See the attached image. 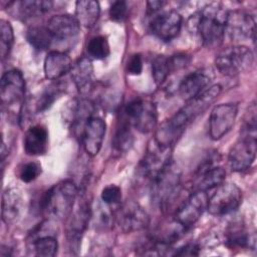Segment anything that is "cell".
Masks as SVG:
<instances>
[{
    "label": "cell",
    "instance_id": "obj_1",
    "mask_svg": "<svg viewBox=\"0 0 257 257\" xmlns=\"http://www.w3.org/2000/svg\"><path fill=\"white\" fill-rule=\"evenodd\" d=\"M221 90L220 84H213L197 96L187 100L184 106L160 125L154 140L161 145L172 147L186 127L216 100Z\"/></svg>",
    "mask_w": 257,
    "mask_h": 257
},
{
    "label": "cell",
    "instance_id": "obj_2",
    "mask_svg": "<svg viewBox=\"0 0 257 257\" xmlns=\"http://www.w3.org/2000/svg\"><path fill=\"white\" fill-rule=\"evenodd\" d=\"M228 11L220 3L205 6L198 14L196 30L200 39L208 48L220 46L225 36V25Z\"/></svg>",
    "mask_w": 257,
    "mask_h": 257
},
{
    "label": "cell",
    "instance_id": "obj_3",
    "mask_svg": "<svg viewBox=\"0 0 257 257\" xmlns=\"http://www.w3.org/2000/svg\"><path fill=\"white\" fill-rule=\"evenodd\" d=\"M78 188L71 180H64L53 185L43 195L40 208L49 217L57 220L68 218L76 203Z\"/></svg>",
    "mask_w": 257,
    "mask_h": 257
},
{
    "label": "cell",
    "instance_id": "obj_4",
    "mask_svg": "<svg viewBox=\"0 0 257 257\" xmlns=\"http://www.w3.org/2000/svg\"><path fill=\"white\" fill-rule=\"evenodd\" d=\"M181 170L172 161L151 182L153 202L166 212L178 198L181 191Z\"/></svg>",
    "mask_w": 257,
    "mask_h": 257
},
{
    "label": "cell",
    "instance_id": "obj_5",
    "mask_svg": "<svg viewBox=\"0 0 257 257\" xmlns=\"http://www.w3.org/2000/svg\"><path fill=\"white\" fill-rule=\"evenodd\" d=\"M254 61L252 50L241 44L222 49L215 58L217 70L224 76H236L250 69Z\"/></svg>",
    "mask_w": 257,
    "mask_h": 257
},
{
    "label": "cell",
    "instance_id": "obj_6",
    "mask_svg": "<svg viewBox=\"0 0 257 257\" xmlns=\"http://www.w3.org/2000/svg\"><path fill=\"white\" fill-rule=\"evenodd\" d=\"M128 123L142 134L152 132L158 122V110L150 99L135 98L128 101L121 112Z\"/></svg>",
    "mask_w": 257,
    "mask_h": 257
},
{
    "label": "cell",
    "instance_id": "obj_7",
    "mask_svg": "<svg viewBox=\"0 0 257 257\" xmlns=\"http://www.w3.org/2000/svg\"><path fill=\"white\" fill-rule=\"evenodd\" d=\"M242 203V191L234 183H225L215 188L208 196L207 211L213 216H224L236 211Z\"/></svg>",
    "mask_w": 257,
    "mask_h": 257
},
{
    "label": "cell",
    "instance_id": "obj_8",
    "mask_svg": "<svg viewBox=\"0 0 257 257\" xmlns=\"http://www.w3.org/2000/svg\"><path fill=\"white\" fill-rule=\"evenodd\" d=\"M25 96V80L18 69H10L1 77L0 97L3 107L12 109L17 107L20 114L23 109Z\"/></svg>",
    "mask_w": 257,
    "mask_h": 257
},
{
    "label": "cell",
    "instance_id": "obj_9",
    "mask_svg": "<svg viewBox=\"0 0 257 257\" xmlns=\"http://www.w3.org/2000/svg\"><path fill=\"white\" fill-rule=\"evenodd\" d=\"M172 147L157 143L154 139L138 166V175L152 182L159 173L172 161Z\"/></svg>",
    "mask_w": 257,
    "mask_h": 257
},
{
    "label": "cell",
    "instance_id": "obj_10",
    "mask_svg": "<svg viewBox=\"0 0 257 257\" xmlns=\"http://www.w3.org/2000/svg\"><path fill=\"white\" fill-rule=\"evenodd\" d=\"M256 135L240 133L228 154V164L233 172H243L252 166L256 158Z\"/></svg>",
    "mask_w": 257,
    "mask_h": 257
},
{
    "label": "cell",
    "instance_id": "obj_11",
    "mask_svg": "<svg viewBox=\"0 0 257 257\" xmlns=\"http://www.w3.org/2000/svg\"><path fill=\"white\" fill-rule=\"evenodd\" d=\"M208 194L205 191H193L176 209L174 220L189 230L207 210Z\"/></svg>",
    "mask_w": 257,
    "mask_h": 257
},
{
    "label": "cell",
    "instance_id": "obj_12",
    "mask_svg": "<svg viewBox=\"0 0 257 257\" xmlns=\"http://www.w3.org/2000/svg\"><path fill=\"white\" fill-rule=\"evenodd\" d=\"M238 114L237 103L228 102L215 105L209 117V135L213 141H218L233 127Z\"/></svg>",
    "mask_w": 257,
    "mask_h": 257
},
{
    "label": "cell",
    "instance_id": "obj_13",
    "mask_svg": "<svg viewBox=\"0 0 257 257\" xmlns=\"http://www.w3.org/2000/svg\"><path fill=\"white\" fill-rule=\"evenodd\" d=\"M91 216V208L87 201L82 200L77 204L75 203L74 208L70 214V219L67 227L66 238L71 252L78 251L82 235L89 223Z\"/></svg>",
    "mask_w": 257,
    "mask_h": 257
},
{
    "label": "cell",
    "instance_id": "obj_14",
    "mask_svg": "<svg viewBox=\"0 0 257 257\" xmlns=\"http://www.w3.org/2000/svg\"><path fill=\"white\" fill-rule=\"evenodd\" d=\"M225 33L233 41L239 42L247 39L255 41L256 26L254 17L242 10L228 11Z\"/></svg>",
    "mask_w": 257,
    "mask_h": 257
},
{
    "label": "cell",
    "instance_id": "obj_15",
    "mask_svg": "<svg viewBox=\"0 0 257 257\" xmlns=\"http://www.w3.org/2000/svg\"><path fill=\"white\" fill-rule=\"evenodd\" d=\"M116 221L124 233H131L147 228L150 224V217L142 206L130 201L119 208Z\"/></svg>",
    "mask_w": 257,
    "mask_h": 257
},
{
    "label": "cell",
    "instance_id": "obj_16",
    "mask_svg": "<svg viewBox=\"0 0 257 257\" xmlns=\"http://www.w3.org/2000/svg\"><path fill=\"white\" fill-rule=\"evenodd\" d=\"M182 24V15L175 10H170L153 17L150 23V31L157 38L168 42L179 35Z\"/></svg>",
    "mask_w": 257,
    "mask_h": 257
},
{
    "label": "cell",
    "instance_id": "obj_17",
    "mask_svg": "<svg viewBox=\"0 0 257 257\" xmlns=\"http://www.w3.org/2000/svg\"><path fill=\"white\" fill-rule=\"evenodd\" d=\"M214 162L215 159L209 157L197 169L196 179L193 186L194 191L208 192L225 182L226 171L222 167L214 165Z\"/></svg>",
    "mask_w": 257,
    "mask_h": 257
},
{
    "label": "cell",
    "instance_id": "obj_18",
    "mask_svg": "<svg viewBox=\"0 0 257 257\" xmlns=\"http://www.w3.org/2000/svg\"><path fill=\"white\" fill-rule=\"evenodd\" d=\"M106 132L105 121L99 116H92L84 125L80 140L84 152L89 157H95L101 147Z\"/></svg>",
    "mask_w": 257,
    "mask_h": 257
},
{
    "label": "cell",
    "instance_id": "obj_19",
    "mask_svg": "<svg viewBox=\"0 0 257 257\" xmlns=\"http://www.w3.org/2000/svg\"><path fill=\"white\" fill-rule=\"evenodd\" d=\"M213 78L210 68H201L187 74L179 84V93L187 101L209 87Z\"/></svg>",
    "mask_w": 257,
    "mask_h": 257
},
{
    "label": "cell",
    "instance_id": "obj_20",
    "mask_svg": "<svg viewBox=\"0 0 257 257\" xmlns=\"http://www.w3.org/2000/svg\"><path fill=\"white\" fill-rule=\"evenodd\" d=\"M47 28L53 39L58 41H68L74 39L78 35L80 25L73 15L57 14L48 20Z\"/></svg>",
    "mask_w": 257,
    "mask_h": 257
},
{
    "label": "cell",
    "instance_id": "obj_21",
    "mask_svg": "<svg viewBox=\"0 0 257 257\" xmlns=\"http://www.w3.org/2000/svg\"><path fill=\"white\" fill-rule=\"evenodd\" d=\"M67 110V120L70 122L74 135L80 137L85 123L94 116V104L88 99H76L68 105Z\"/></svg>",
    "mask_w": 257,
    "mask_h": 257
},
{
    "label": "cell",
    "instance_id": "obj_22",
    "mask_svg": "<svg viewBox=\"0 0 257 257\" xmlns=\"http://www.w3.org/2000/svg\"><path fill=\"white\" fill-rule=\"evenodd\" d=\"M70 75L78 92L81 94L88 93L94 83V73L91 59L86 56L77 59L72 64Z\"/></svg>",
    "mask_w": 257,
    "mask_h": 257
},
{
    "label": "cell",
    "instance_id": "obj_23",
    "mask_svg": "<svg viewBox=\"0 0 257 257\" xmlns=\"http://www.w3.org/2000/svg\"><path fill=\"white\" fill-rule=\"evenodd\" d=\"M23 204L24 200L22 192L15 187L7 188L2 195V221L7 225L16 222L21 215Z\"/></svg>",
    "mask_w": 257,
    "mask_h": 257
},
{
    "label": "cell",
    "instance_id": "obj_24",
    "mask_svg": "<svg viewBox=\"0 0 257 257\" xmlns=\"http://www.w3.org/2000/svg\"><path fill=\"white\" fill-rule=\"evenodd\" d=\"M44 222L31 233L30 248L32 254L40 257H53L58 250V242L54 235L43 234Z\"/></svg>",
    "mask_w": 257,
    "mask_h": 257
},
{
    "label": "cell",
    "instance_id": "obj_25",
    "mask_svg": "<svg viewBox=\"0 0 257 257\" xmlns=\"http://www.w3.org/2000/svg\"><path fill=\"white\" fill-rule=\"evenodd\" d=\"M72 62L70 57L62 51H49L45 56L43 69L45 77L49 80H57L70 71Z\"/></svg>",
    "mask_w": 257,
    "mask_h": 257
},
{
    "label": "cell",
    "instance_id": "obj_26",
    "mask_svg": "<svg viewBox=\"0 0 257 257\" xmlns=\"http://www.w3.org/2000/svg\"><path fill=\"white\" fill-rule=\"evenodd\" d=\"M24 151L29 156H41L48 148V132L41 124L31 125L23 139Z\"/></svg>",
    "mask_w": 257,
    "mask_h": 257
},
{
    "label": "cell",
    "instance_id": "obj_27",
    "mask_svg": "<svg viewBox=\"0 0 257 257\" xmlns=\"http://www.w3.org/2000/svg\"><path fill=\"white\" fill-rule=\"evenodd\" d=\"M53 6L52 1L47 0H23L9 2L7 8H11L15 11L17 17L23 19H30L39 17L47 13Z\"/></svg>",
    "mask_w": 257,
    "mask_h": 257
},
{
    "label": "cell",
    "instance_id": "obj_28",
    "mask_svg": "<svg viewBox=\"0 0 257 257\" xmlns=\"http://www.w3.org/2000/svg\"><path fill=\"white\" fill-rule=\"evenodd\" d=\"M100 6L94 0H79L75 2V18L80 26L91 28L98 20Z\"/></svg>",
    "mask_w": 257,
    "mask_h": 257
},
{
    "label": "cell",
    "instance_id": "obj_29",
    "mask_svg": "<svg viewBox=\"0 0 257 257\" xmlns=\"http://www.w3.org/2000/svg\"><path fill=\"white\" fill-rule=\"evenodd\" d=\"M132 125L128 121L120 114V119L116 125L114 136L112 138V148L115 153L124 154L131 150L134 145V135L132 132Z\"/></svg>",
    "mask_w": 257,
    "mask_h": 257
},
{
    "label": "cell",
    "instance_id": "obj_30",
    "mask_svg": "<svg viewBox=\"0 0 257 257\" xmlns=\"http://www.w3.org/2000/svg\"><path fill=\"white\" fill-rule=\"evenodd\" d=\"M26 39L34 49L43 51L51 45L53 37L47 27L32 26L26 31Z\"/></svg>",
    "mask_w": 257,
    "mask_h": 257
},
{
    "label": "cell",
    "instance_id": "obj_31",
    "mask_svg": "<svg viewBox=\"0 0 257 257\" xmlns=\"http://www.w3.org/2000/svg\"><path fill=\"white\" fill-rule=\"evenodd\" d=\"M225 242L230 248H250L255 241L243 227L232 225L225 233Z\"/></svg>",
    "mask_w": 257,
    "mask_h": 257
},
{
    "label": "cell",
    "instance_id": "obj_32",
    "mask_svg": "<svg viewBox=\"0 0 257 257\" xmlns=\"http://www.w3.org/2000/svg\"><path fill=\"white\" fill-rule=\"evenodd\" d=\"M170 57L166 55H157L152 61V75L157 85H162L172 72Z\"/></svg>",
    "mask_w": 257,
    "mask_h": 257
},
{
    "label": "cell",
    "instance_id": "obj_33",
    "mask_svg": "<svg viewBox=\"0 0 257 257\" xmlns=\"http://www.w3.org/2000/svg\"><path fill=\"white\" fill-rule=\"evenodd\" d=\"M65 88L61 83H53L49 85L44 91L41 92L38 99L35 102V111L42 112L49 108L52 103L57 99V97L63 92Z\"/></svg>",
    "mask_w": 257,
    "mask_h": 257
},
{
    "label": "cell",
    "instance_id": "obj_34",
    "mask_svg": "<svg viewBox=\"0 0 257 257\" xmlns=\"http://www.w3.org/2000/svg\"><path fill=\"white\" fill-rule=\"evenodd\" d=\"M86 52L88 57L91 59L101 60L109 55V44L106 37L97 35L92 37L86 46Z\"/></svg>",
    "mask_w": 257,
    "mask_h": 257
},
{
    "label": "cell",
    "instance_id": "obj_35",
    "mask_svg": "<svg viewBox=\"0 0 257 257\" xmlns=\"http://www.w3.org/2000/svg\"><path fill=\"white\" fill-rule=\"evenodd\" d=\"M14 42L13 28L9 21L5 19L0 20V55L4 59L11 51Z\"/></svg>",
    "mask_w": 257,
    "mask_h": 257
},
{
    "label": "cell",
    "instance_id": "obj_36",
    "mask_svg": "<svg viewBox=\"0 0 257 257\" xmlns=\"http://www.w3.org/2000/svg\"><path fill=\"white\" fill-rule=\"evenodd\" d=\"M41 165L37 162L23 164L18 170V178L24 183H31L41 174Z\"/></svg>",
    "mask_w": 257,
    "mask_h": 257
},
{
    "label": "cell",
    "instance_id": "obj_37",
    "mask_svg": "<svg viewBox=\"0 0 257 257\" xmlns=\"http://www.w3.org/2000/svg\"><path fill=\"white\" fill-rule=\"evenodd\" d=\"M108 15L110 20L113 22H123L127 19L128 17V6L125 1L119 0V1H114L108 11Z\"/></svg>",
    "mask_w": 257,
    "mask_h": 257
},
{
    "label": "cell",
    "instance_id": "obj_38",
    "mask_svg": "<svg viewBox=\"0 0 257 257\" xmlns=\"http://www.w3.org/2000/svg\"><path fill=\"white\" fill-rule=\"evenodd\" d=\"M101 201L106 205H116L121 201V190L118 186L110 184L104 187L100 194Z\"/></svg>",
    "mask_w": 257,
    "mask_h": 257
},
{
    "label": "cell",
    "instance_id": "obj_39",
    "mask_svg": "<svg viewBox=\"0 0 257 257\" xmlns=\"http://www.w3.org/2000/svg\"><path fill=\"white\" fill-rule=\"evenodd\" d=\"M125 70L131 75H140L143 71V58L140 53H134L126 61Z\"/></svg>",
    "mask_w": 257,
    "mask_h": 257
},
{
    "label": "cell",
    "instance_id": "obj_40",
    "mask_svg": "<svg viewBox=\"0 0 257 257\" xmlns=\"http://www.w3.org/2000/svg\"><path fill=\"white\" fill-rule=\"evenodd\" d=\"M200 254V247L196 243H188L173 252L174 256H198Z\"/></svg>",
    "mask_w": 257,
    "mask_h": 257
},
{
    "label": "cell",
    "instance_id": "obj_41",
    "mask_svg": "<svg viewBox=\"0 0 257 257\" xmlns=\"http://www.w3.org/2000/svg\"><path fill=\"white\" fill-rule=\"evenodd\" d=\"M167 4L166 1H148L147 2V13L149 15L156 14L158 11H160L165 5Z\"/></svg>",
    "mask_w": 257,
    "mask_h": 257
}]
</instances>
